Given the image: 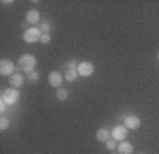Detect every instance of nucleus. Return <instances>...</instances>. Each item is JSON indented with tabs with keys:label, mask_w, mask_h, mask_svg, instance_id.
Instances as JSON below:
<instances>
[{
	"label": "nucleus",
	"mask_w": 159,
	"mask_h": 154,
	"mask_svg": "<svg viewBox=\"0 0 159 154\" xmlns=\"http://www.w3.org/2000/svg\"><path fill=\"white\" fill-rule=\"evenodd\" d=\"M26 20H27V23H30V24L39 23V22H40V13H39V10H36V9H31V10H29V12H27V14H26Z\"/></svg>",
	"instance_id": "11"
},
{
	"label": "nucleus",
	"mask_w": 159,
	"mask_h": 154,
	"mask_svg": "<svg viewBox=\"0 0 159 154\" xmlns=\"http://www.w3.org/2000/svg\"><path fill=\"white\" fill-rule=\"evenodd\" d=\"M40 37H41V31L39 30V27H29V29H26V31L23 34V40L26 43L31 44L39 41Z\"/></svg>",
	"instance_id": "2"
},
{
	"label": "nucleus",
	"mask_w": 159,
	"mask_h": 154,
	"mask_svg": "<svg viewBox=\"0 0 159 154\" xmlns=\"http://www.w3.org/2000/svg\"><path fill=\"white\" fill-rule=\"evenodd\" d=\"M2 99L4 100V103L9 104V106H13V104H16L17 101H19L20 99V93L17 89H13L10 87L7 89V90L3 91V96H2Z\"/></svg>",
	"instance_id": "3"
},
{
	"label": "nucleus",
	"mask_w": 159,
	"mask_h": 154,
	"mask_svg": "<svg viewBox=\"0 0 159 154\" xmlns=\"http://www.w3.org/2000/svg\"><path fill=\"white\" fill-rule=\"evenodd\" d=\"M56 96L58 100H66V99L68 97V90H67V89H63V87H58Z\"/></svg>",
	"instance_id": "14"
},
{
	"label": "nucleus",
	"mask_w": 159,
	"mask_h": 154,
	"mask_svg": "<svg viewBox=\"0 0 159 154\" xmlns=\"http://www.w3.org/2000/svg\"><path fill=\"white\" fill-rule=\"evenodd\" d=\"M36 64H37V60L33 54H23V56H20V59H19V67L21 70L26 71V73L33 71Z\"/></svg>",
	"instance_id": "1"
},
{
	"label": "nucleus",
	"mask_w": 159,
	"mask_h": 154,
	"mask_svg": "<svg viewBox=\"0 0 159 154\" xmlns=\"http://www.w3.org/2000/svg\"><path fill=\"white\" fill-rule=\"evenodd\" d=\"M48 83L53 86V87H58L63 83V76L58 73V71H51L48 74Z\"/></svg>",
	"instance_id": "9"
},
{
	"label": "nucleus",
	"mask_w": 159,
	"mask_h": 154,
	"mask_svg": "<svg viewBox=\"0 0 159 154\" xmlns=\"http://www.w3.org/2000/svg\"><path fill=\"white\" fill-rule=\"evenodd\" d=\"M77 67H78V63H77L75 60H71V61H67L66 64H64V69L67 70H77Z\"/></svg>",
	"instance_id": "16"
},
{
	"label": "nucleus",
	"mask_w": 159,
	"mask_h": 154,
	"mask_svg": "<svg viewBox=\"0 0 159 154\" xmlns=\"http://www.w3.org/2000/svg\"><path fill=\"white\" fill-rule=\"evenodd\" d=\"M78 77V71L77 70H67L66 71V80L67 81H74Z\"/></svg>",
	"instance_id": "15"
},
{
	"label": "nucleus",
	"mask_w": 159,
	"mask_h": 154,
	"mask_svg": "<svg viewBox=\"0 0 159 154\" xmlns=\"http://www.w3.org/2000/svg\"><path fill=\"white\" fill-rule=\"evenodd\" d=\"M13 71H14L13 61L7 60V59L0 61V74H2V76H11V74H14Z\"/></svg>",
	"instance_id": "7"
},
{
	"label": "nucleus",
	"mask_w": 159,
	"mask_h": 154,
	"mask_svg": "<svg viewBox=\"0 0 159 154\" xmlns=\"http://www.w3.org/2000/svg\"><path fill=\"white\" fill-rule=\"evenodd\" d=\"M37 27H39V30L41 33H48L50 29H51V24H50V22H40V24Z\"/></svg>",
	"instance_id": "13"
},
{
	"label": "nucleus",
	"mask_w": 159,
	"mask_h": 154,
	"mask_svg": "<svg viewBox=\"0 0 159 154\" xmlns=\"http://www.w3.org/2000/svg\"><path fill=\"white\" fill-rule=\"evenodd\" d=\"M124 126H125L128 130H136V128H139V126H141V118H139L138 116H134V114L126 116V117L124 118Z\"/></svg>",
	"instance_id": "5"
},
{
	"label": "nucleus",
	"mask_w": 159,
	"mask_h": 154,
	"mask_svg": "<svg viewBox=\"0 0 159 154\" xmlns=\"http://www.w3.org/2000/svg\"><path fill=\"white\" fill-rule=\"evenodd\" d=\"M109 136H111V134H109V131L107 130V128H99L98 131H97V140L98 141H108L109 140Z\"/></svg>",
	"instance_id": "12"
},
{
	"label": "nucleus",
	"mask_w": 159,
	"mask_h": 154,
	"mask_svg": "<svg viewBox=\"0 0 159 154\" xmlns=\"http://www.w3.org/2000/svg\"><path fill=\"white\" fill-rule=\"evenodd\" d=\"M23 81H24V77L21 76V74H19V73L11 74L10 79H9V83H10V86H11L13 89L21 87V86H23Z\"/></svg>",
	"instance_id": "8"
},
{
	"label": "nucleus",
	"mask_w": 159,
	"mask_h": 154,
	"mask_svg": "<svg viewBox=\"0 0 159 154\" xmlns=\"http://www.w3.org/2000/svg\"><path fill=\"white\" fill-rule=\"evenodd\" d=\"M4 110H6V103H4V100L2 99V100H0V111L3 113Z\"/></svg>",
	"instance_id": "21"
},
{
	"label": "nucleus",
	"mask_w": 159,
	"mask_h": 154,
	"mask_svg": "<svg viewBox=\"0 0 159 154\" xmlns=\"http://www.w3.org/2000/svg\"><path fill=\"white\" fill-rule=\"evenodd\" d=\"M40 41H41V43H44V44L50 43V41H51V36H50L48 33H41V37H40Z\"/></svg>",
	"instance_id": "19"
},
{
	"label": "nucleus",
	"mask_w": 159,
	"mask_h": 154,
	"mask_svg": "<svg viewBox=\"0 0 159 154\" xmlns=\"http://www.w3.org/2000/svg\"><path fill=\"white\" fill-rule=\"evenodd\" d=\"M116 148H118V153L119 154H131L134 151V146L131 143H128V141H121V143L116 146Z\"/></svg>",
	"instance_id": "10"
},
{
	"label": "nucleus",
	"mask_w": 159,
	"mask_h": 154,
	"mask_svg": "<svg viewBox=\"0 0 159 154\" xmlns=\"http://www.w3.org/2000/svg\"><path fill=\"white\" fill-rule=\"evenodd\" d=\"M115 147H116L115 140H108V141H107V148H108V150L114 151V150H115Z\"/></svg>",
	"instance_id": "20"
},
{
	"label": "nucleus",
	"mask_w": 159,
	"mask_h": 154,
	"mask_svg": "<svg viewBox=\"0 0 159 154\" xmlns=\"http://www.w3.org/2000/svg\"><path fill=\"white\" fill-rule=\"evenodd\" d=\"M111 136H112V138L115 141H124L126 138V136H128V128L125 126H115Z\"/></svg>",
	"instance_id": "6"
},
{
	"label": "nucleus",
	"mask_w": 159,
	"mask_h": 154,
	"mask_svg": "<svg viewBox=\"0 0 159 154\" xmlns=\"http://www.w3.org/2000/svg\"><path fill=\"white\" fill-rule=\"evenodd\" d=\"M9 127H10V120L7 117H2V120H0V130L4 131Z\"/></svg>",
	"instance_id": "17"
},
{
	"label": "nucleus",
	"mask_w": 159,
	"mask_h": 154,
	"mask_svg": "<svg viewBox=\"0 0 159 154\" xmlns=\"http://www.w3.org/2000/svg\"><path fill=\"white\" fill-rule=\"evenodd\" d=\"M158 59H159V53H158Z\"/></svg>",
	"instance_id": "22"
},
{
	"label": "nucleus",
	"mask_w": 159,
	"mask_h": 154,
	"mask_svg": "<svg viewBox=\"0 0 159 154\" xmlns=\"http://www.w3.org/2000/svg\"><path fill=\"white\" fill-rule=\"evenodd\" d=\"M26 79L29 81H37L39 80V73H37V71H29V73L26 74Z\"/></svg>",
	"instance_id": "18"
},
{
	"label": "nucleus",
	"mask_w": 159,
	"mask_h": 154,
	"mask_svg": "<svg viewBox=\"0 0 159 154\" xmlns=\"http://www.w3.org/2000/svg\"><path fill=\"white\" fill-rule=\"evenodd\" d=\"M77 71H78V76L89 77L94 73V64L89 63V61H81V63H78Z\"/></svg>",
	"instance_id": "4"
}]
</instances>
